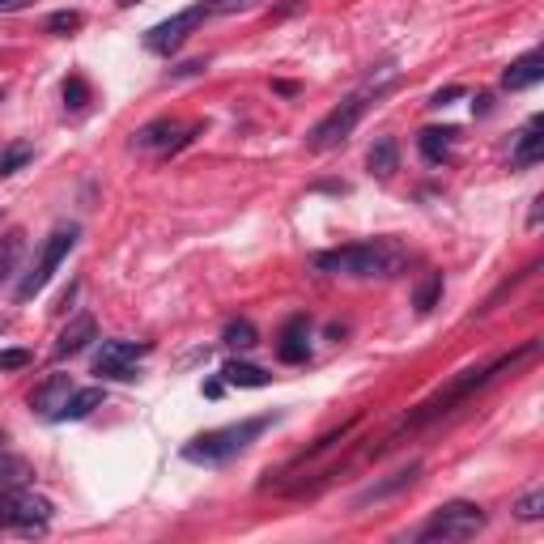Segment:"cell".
Wrapping results in <instances>:
<instances>
[{"label":"cell","mask_w":544,"mask_h":544,"mask_svg":"<svg viewBox=\"0 0 544 544\" xmlns=\"http://www.w3.org/2000/svg\"><path fill=\"white\" fill-rule=\"evenodd\" d=\"M417 472H421V464L412 460L408 468H400V472H391L388 481H374L370 489H362V493L353 498V510H366V506H374V502H388V498H396L400 489H408L412 481H417Z\"/></svg>","instance_id":"cell-12"},{"label":"cell","mask_w":544,"mask_h":544,"mask_svg":"<svg viewBox=\"0 0 544 544\" xmlns=\"http://www.w3.org/2000/svg\"><path fill=\"white\" fill-rule=\"evenodd\" d=\"M276 357H281L285 366H298V362L311 357V319H307V315H293L290 324H285L281 340H276Z\"/></svg>","instance_id":"cell-9"},{"label":"cell","mask_w":544,"mask_h":544,"mask_svg":"<svg viewBox=\"0 0 544 544\" xmlns=\"http://www.w3.org/2000/svg\"><path fill=\"white\" fill-rule=\"evenodd\" d=\"M64 107H68V111H85V107H90V81L85 77L64 81Z\"/></svg>","instance_id":"cell-25"},{"label":"cell","mask_w":544,"mask_h":544,"mask_svg":"<svg viewBox=\"0 0 544 544\" xmlns=\"http://www.w3.org/2000/svg\"><path fill=\"white\" fill-rule=\"evenodd\" d=\"M90 340H98V324H94V315H90V311H81L68 328L60 332L52 357H56V362H64V357H77L81 349H90Z\"/></svg>","instance_id":"cell-11"},{"label":"cell","mask_w":544,"mask_h":544,"mask_svg":"<svg viewBox=\"0 0 544 544\" xmlns=\"http://www.w3.org/2000/svg\"><path fill=\"white\" fill-rule=\"evenodd\" d=\"M515 515H519V519H540L544 515V489H527L524 498L515 502Z\"/></svg>","instance_id":"cell-28"},{"label":"cell","mask_w":544,"mask_h":544,"mask_svg":"<svg viewBox=\"0 0 544 544\" xmlns=\"http://www.w3.org/2000/svg\"><path fill=\"white\" fill-rule=\"evenodd\" d=\"M468 90L464 85H447V90H438V94H429V107H451L455 98H464Z\"/></svg>","instance_id":"cell-30"},{"label":"cell","mask_w":544,"mask_h":544,"mask_svg":"<svg viewBox=\"0 0 544 544\" xmlns=\"http://www.w3.org/2000/svg\"><path fill=\"white\" fill-rule=\"evenodd\" d=\"M366 111H370V90H357V94H349L345 102H336L328 116L315 124L311 136H307V145H311L315 154H328V149H336V145H345Z\"/></svg>","instance_id":"cell-6"},{"label":"cell","mask_w":544,"mask_h":544,"mask_svg":"<svg viewBox=\"0 0 544 544\" xmlns=\"http://www.w3.org/2000/svg\"><path fill=\"white\" fill-rule=\"evenodd\" d=\"M221 383H230V388H268L272 374L264 366H252V362H226L221 366Z\"/></svg>","instance_id":"cell-18"},{"label":"cell","mask_w":544,"mask_h":544,"mask_svg":"<svg viewBox=\"0 0 544 544\" xmlns=\"http://www.w3.org/2000/svg\"><path fill=\"white\" fill-rule=\"evenodd\" d=\"M209 68V60H188V64H179L175 68V77H200Z\"/></svg>","instance_id":"cell-31"},{"label":"cell","mask_w":544,"mask_h":544,"mask_svg":"<svg viewBox=\"0 0 544 544\" xmlns=\"http://www.w3.org/2000/svg\"><path fill=\"white\" fill-rule=\"evenodd\" d=\"M485 524H489V515L476 502H447V506H438L426 524H421L417 540L421 544L472 540V536H481V532H485Z\"/></svg>","instance_id":"cell-4"},{"label":"cell","mask_w":544,"mask_h":544,"mask_svg":"<svg viewBox=\"0 0 544 544\" xmlns=\"http://www.w3.org/2000/svg\"><path fill=\"white\" fill-rule=\"evenodd\" d=\"M272 421H276V412H264V417H243V421H230V426H221V429H204L200 438H192V443L183 447V460H188V464H204V468L230 464L234 455H243V451L252 447V443L272 426Z\"/></svg>","instance_id":"cell-3"},{"label":"cell","mask_w":544,"mask_h":544,"mask_svg":"<svg viewBox=\"0 0 544 544\" xmlns=\"http://www.w3.org/2000/svg\"><path fill=\"white\" fill-rule=\"evenodd\" d=\"M540 77H544V47H532V52H524L519 60H510V64H506L502 90L519 94V90H532Z\"/></svg>","instance_id":"cell-10"},{"label":"cell","mask_w":544,"mask_h":544,"mask_svg":"<svg viewBox=\"0 0 544 544\" xmlns=\"http://www.w3.org/2000/svg\"><path fill=\"white\" fill-rule=\"evenodd\" d=\"M102 400H107L102 388H73L64 396V404L52 412V421H85L94 408H102Z\"/></svg>","instance_id":"cell-14"},{"label":"cell","mask_w":544,"mask_h":544,"mask_svg":"<svg viewBox=\"0 0 544 544\" xmlns=\"http://www.w3.org/2000/svg\"><path fill=\"white\" fill-rule=\"evenodd\" d=\"M119 4H136V0H119Z\"/></svg>","instance_id":"cell-34"},{"label":"cell","mask_w":544,"mask_h":544,"mask_svg":"<svg viewBox=\"0 0 544 544\" xmlns=\"http://www.w3.org/2000/svg\"><path fill=\"white\" fill-rule=\"evenodd\" d=\"M154 353L149 340H102L94 353V374L102 379H136L140 374V362Z\"/></svg>","instance_id":"cell-7"},{"label":"cell","mask_w":544,"mask_h":544,"mask_svg":"<svg viewBox=\"0 0 544 544\" xmlns=\"http://www.w3.org/2000/svg\"><path fill=\"white\" fill-rule=\"evenodd\" d=\"M179 128L171 124V119H154V124H145V128L132 136V145L136 149H162V154H166V145H171V136Z\"/></svg>","instance_id":"cell-21"},{"label":"cell","mask_w":544,"mask_h":544,"mask_svg":"<svg viewBox=\"0 0 544 544\" xmlns=\"http://www.w3.org/2000/svg\"><path fill=\"white\" fill-rule=\"evenodd\" d=\"M35 362L30 349H0V374H13V370H26Z\"/></svg>","instance_id":"cell-29"},{"label":"cell","mask_w":544,"mask_h":544,"mask_svg":"<svg viewBox=\"0 0 544 544\" xmlns=\"http://www.w3.org/2000/svg\"><path fill=\"white\" fill-rule=\"evenodd\" d=\"M81 26H85V18H81L77 9H56V13L47 18V35H73Z\"/></svg>","instance_id":"cell-26"},{"label":"cell","mask_w":544,"mask_h":544,"mask_svg":"<svg viewBox=\"0 0 544 544\" xmlns=\"http://www.w3.org/2000/svg\"><path fill=\"white\" fill-rule=\"evenodd\" d=\"M200 21H209V13H204V4H192V9H179L175 18L157 21V26H149L145 30V47L154 52V56H171V52H179L183 43H188V35H192Z\"/></svg>","instance_id":"cell-8"},{"label":"cell","mask_w":544,"mask_h":544,"mask_svg":"<svg viewBox=\"0 0 544 544\" xmlns=\"http://www.w3.org/2000/svg\"><path fill=\"white\" fill-rule=\"evenodd\" d=\"M200 4H204L209 18H230V13H247V9H255L260 0H200Z\"/></svg>","instance_id":"cell-27"},{"label":"cell","mask_w":544,"mask_h":544,"mask_svg":"<svg viewBox=\"0 0 544 544\" xmlns=\"http://www.w3.org/2000/svg\"><path fill=\"white\" fill-rule=\"evenodd\" d=\"M510 162H515V171H527V166L544 162V116H532L524 124V132L515 136V154H510Z\"/></svg>","instance_id":"cell-13"},{"label":"cell","mask_w":544,"mask_h":544,"mask_svg":"<svg viewBox=\"0 0 544 544\" xmlns=\"http://www.w3.org/2000/svg\"><path fill=\"white\" fill-rule=\"evenodd\" d=\"M455 136H460V128H426V132L417 136V149H421L426 162L443 166V162H451V145H455Z\"/></svg>","instance_id":"cell-16"},{"label":"cell","mask_w":544,"mask_h":544,"mask_svg":"<svg viewBox=\"0 0 544 544\" xmlns=\"http://www.w3.org/2000/svg\"><path fill=\"white\" fill-rule=\"evenodd\" d=\"M35 0H0V13H21V9H30Z\"/></svg>","instance_id":"cell-32"},{"label":"cell","mask_w":544,"mask_h":544,"mask_svg":"<svg viewBox=\"0 0 544 544\" xmlns=\"http://www.w3.org/2000/svg\"><path fill=\"white\" fill-rule=\"evenodd\" d=\"M404 264V252L391 238L374 243H349V247H332L315 255V268L328 276H396Z\"/></svg>","instance_id":"cell-2"},{"label":"cell","mask_w":544,"mask_h":544,"mask_svg":"<svg viewBox=\"0 0 544 544\" xmlns=\"http://www.w3.org/2000/svg\"><path fill=\"white\" fill-rule=\"evenodd\" d=\"M540 349V340H527L524 349H515V353H502L498 362H489V366H472V370H464L460 379H451L447 383V391H438L434 400H426V404L417 408V412H408L404 421H400V429H417V426H429L434 417H443V412H451V404H460V400H468L472 391H481V388H489L502 370H515L524 357H532V353Z\"/></svg>","instance_id":"cell-1"},{"label":"cell","mask_w":544,"mask_h":544,"mask_svg":"<svg viewBox=\"0 0 544 544\" xmlns=\"http://www.w3.org/2000/svg\"><path fill=\"white\" fill-rule=\"evenodd\" d=\"M21 252H26V234L13 226V230H4L0 234V285L18 272V260H21Z\"/></svg>","instance_id":"cell-20"},{"label":"cell","mask_w":544,"mask_h":544,"mask_svg":"<svg viewBox=\"0 0 544 544\" xmlns=\"http://www.w3.org/2000/svg\"><path fill=\"white\" fill-rule=\"evenodd\" d=\"M438 298H443V272H426L412 285V307H417V315H429L438 307Z\"/></svg>","instance_id":"cell-22"},{"label":"cell","mask_w":544,"mask_h":544,"mask_svg":"<svg viewBox=\"0 0 544 544\" xmlns=\"http://www.w3.org/2000/svg\"><path fill=\"white\" fill-rule=\"evenodd\" d=\"M221 340H226L230 349L247 353V349H255V345H260V332H255L252 319H230V324H226V332H221Z\"/></svg>","instance_id":"cell-23"},{"label":"cell","mask_w":544,"mask_h":544,"mask_svg":"<svg viewBox=\"0 0 544 544\" xmlns=\"http://www.w3.org/2000/svg\"><path fill=\"white\" fill-rule=\"evenodd\" d=\"M366 166H370V175H379V179L396 175V166H400V145H396V136H383V140L370 145Z\"/></svg>","instance_id":"cell-19"},{"label":"cell","mask_w":544,"mask_h":544,"mask_svg":"<svg viewBox=\"0 0 544 544\" xmlns=\"http://www.w3.org/2000/svg\"><path fill=\"white\" fill-rule=\"evenodd\" d=\"M68 391H73V379H68V374H52L47 383H39V388H35L30 408H35V412H43V417H52V412L64 404V396H68Z\"/></svg>","instance_id":"cell-15"},{"label":"cell","mask_w":544,"mask_h":544,"mask_svg":"<svg viewBox=\"0 0 544 544\" xmlns=\"http://www.w3.org/2000/svg\"><path fill=\"white\" fill-rule=\"evenodd\" d=\"M30 481H35V468H30V460L0 451V493H18V489H26Z\"/></svg>","instance_id":"cell-17"},{"label":"cell","mask_w":544,"mask_h":544,"mask_svg":"<svg viewBox=\"0 0 544 544\" xmlns=\"http://www.w3.org/2000/svg\"><path fill=\"white\" fill-rule=\"evenodd\" d=\"M81 238V226L77 221H68V226H56V230L47 234V243L39 247V260H35V268L26 272L18 281V302H30V298H39L47 290V281L56 276V268L68 260V252L77 247Z\"/></svg>","instance_id":"cell-5"},{"label":"cell","mask_w":544,"mask_h":544,"mask_svg":"<svg viewBox=\"0 0 544 544\" xmlns=\"http://www.w3.org/2000/svg\"><path fill=\"white\" fill-rule=\"evenodd\" d=\"M30 157H35V145H30V140H13L9 149H0V179L18 175Z\"/></svg>","instance_id":"cell-24"},{"label":"cell","mask_w":544,"mask_h":544,"mask_svg":"<svg viewBox=\"0 0 544 544\" xmlns=\"http://www.w3.org/2000/svg\"><path fill=\"white\" fill-rule=\"evenodd\" d=\"M4 443H9V434H4V426H0V451H4Z\"/></svg>","instance_id":"cell-33"}]
</instances>
